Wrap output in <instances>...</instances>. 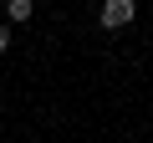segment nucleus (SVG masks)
Here are the masks:
<instances>
[{
    "instance_id": "obj_1",
    "label": "nucleus",
    "mask_w": 153,
    "mask_h": 143,
    "mask_svg": "<svg viewBox=\"0 0 153 143\" xmlns=\"http://www.w3.org/2000/svg\"><path fill=\"white\" fill-rule=\"evenodd\" d=\"M133 16H138L133 0H107V5H102V26H128Z\"/></svg>"
},
{
    "instance_id": "obj_2",
    "label": "nucleus",
    "mask_w": 153,
    "mask_h": 143,
    "mask_svg": "<svg viewBox=\"0 0 153 143\" xmlns=\"http://www.w3.org/2000/svg\"><path fill=\"white\" fill-rule=\"evenodd\" d=\"M10 21H31V0H10Z\"/></svg>"
},
{
    "instance_id": "obj_3",
    "label": "nucleus",
    "mask_w": 153,
    "mask_h": 143,
    "mask_svg": "<svg viewBox=\"0 0 153 143\" xmlns=\"http://www.w3.org/2000/svg\"><path fill=\"white\" fill-rule=\"evenodd\" d=\"M10 51V26H0V56Z\"/></svg>"
}]
</instances>
